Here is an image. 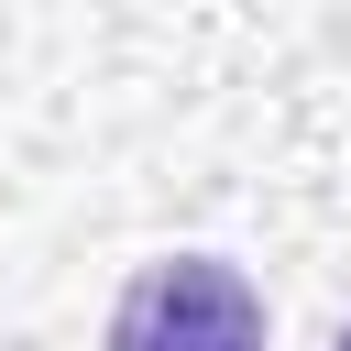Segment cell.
Wrapping results in <instances>:
<instances>
[{
  "label": "cell",
  "instance_id": "7a4b0ae2",
  "mask_svg": "<svg viewBox=\"0 0 351 351\" xmlns=\"http://www.w3.org/2000/svg\"><path fill=\"white\" fill-rule=\"evenodd\" d=\"M329 351H351V329H340V340H329Z\"/></svg>",
  "mask_w": 351,
  "mask_h": 351
},
{
  "label": "cell",
  "instance_id": "6da1fadb",
  "mask_svg": "<svg viewBox=\"0 0 351 351\" xmlns=\"http://www.w3.org/2000/svg\"><path fill=\"white\" fill-rule=\"evenodd\" d=\"M110 351H263V285L219 252H165L121 285Z\"/></svg>",
  "mask_w": 351,
  "mask_h": 351
}]
</instances>
